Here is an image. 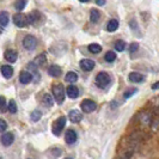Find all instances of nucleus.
I'll list each match as a JSON object with an SVG mask.
<instances>
[{"instance_id": "3", "label": "nucleus", "mask_w": 159, "mask_h": 159, "mask_svg": "<svg viewBox=\"0 0 159 159\" xmlns=\"http://www.w3.org/2000/svg\"><path fill=\"white\" fill-rule=\"evenodd\" d=\"M66 121H67L66 116H60L59 119L54 121V123H53V126H52V132H53L54 135L59 136L61 134L65 125H66Z\"/></svg>"}, {"instance_id": "6", "label": "nucleus", "mask_w": 159, "mask_h": 159, "mask_svg": "<svg viewBox=\"0 0 159 159\" xmlns=\"http://www.w3.org/2000/svg\"><path fill=\"white\" fill-rule=\"evenodd\" d=\"M80 108H81V110L84 112H92L96 110V108H97V104L93 102V101H91V99H85V101H83L81 104H80Z\"/></svg>"}, {"instance_id": "15", "label": "nucleus", "mask_w": 159, "mask_h": 159, "mask_svg": "<svg viewBox=\"0 0 159 159\" xmlns=\"http://www.w3.org/2000/svg\"><path fill=\"white\" fill-rule=\"evenodd\" d=\"M31 80H32V74L30 73V72L23 71L20 74H19V81H20L22 84H24V85L29 84Z\"/></svg>"}, {"instance_id": "36", "label": "nucleus", "mask_w": 159, "mask_h": 159, "mask_svg": "<svg viewBox=\"0 0 159 159\" xmlns=\"http://www.w3.org/2000/svg\"><path fill=\"white\" fill-rule=\"evenodd\" d=\"M105 2H107V0H96V4H97L98 6H104Z\"/></svg>"}, {"instance_id": "25", "label": "nucleus", "mask_w": 159, "mask_h": 159, "mask_svg": "<svg viewBox=\"0 0 159 159\" xmlns=\"http://www.w3.org/2000/svg\"><path fill=\"white\" fill-rule=\"evenodd\" d=\"M47 62V59H46V55L44 54H41L36 57V60H35V65L39 67V66H43V65Z\"/></svg>"}, {"instance_id": "7", "label": "nucleus", "mask_w": 159, "mask_h": 159, "mask_svg": "<svg viewBox=\"0 0 159 159\" xmlns=\"http://www.w3.org/2000/svg\"><path fill=\"white\" fill-rule=\"evenodd\" d=\"M42 18V15H41L39 11H31L29 15H28V23L31 24V25H39L40 24V20Z\"/></svg>"}, {"instance_id": "17", "label": "nucleus", "mask_w": 159, "mask_h": 159, "mask_svg": "<svg viewBox=\"0 0 159 159\" xmlns=\"http://www.w3.org/2000/svg\"><path fill=\"white\" fill-rule=\"evenodd\" d=\"M66 93H67V96L70 97V98H77L78 96H79V90H78V88L77 86H74V85H70L68 88L66 89Z\"/></svg>"}, {"instance_id": "14", "label": "nucleus", "mask_w": 159, "mask_h": 159, "mask_svg": "<svg viewBox=\"0 0 159 159\" xmlns=\"http://www.w3.org/2000/svg\"><path fill=\"white\" fill-rule=\"evenodd\" d=\"M5 59L7 60L8 62H16L17 59H18V54H17L16 50H12V49H8V50H6L5 52Z\"/></svg>"}, {"instance_id": "19", "label": "nucleus", "mask_w": 159, "mask_h": 159, "mask_svg": "<svg viewBox=\"0 0 159 159\" xmlns=\"http://www.w3.org/2000/svg\"><path fill=\"white\" fill-rule=\"evenodd\" d=\"M99 17H101V13H99V11H97L96 8H92V10L90 11V20H91V23L96 24L99 20Z\"/></svg>"}, {"instance_id": "27", "label": "nucleus", "mask_w": 159, "mask_h": 159, "mask_svg": "<svg viewBox=\"0 0 159 159\" xmlns=\"http://www.w3.org/2000/svg\"><path fill=\"white\" fill-rule=\"evenodd\" d=\"M26 6V0H17L16 4H15V8L18 11H22Z\"/></svg>"}, {"instance_id": "31", "label": "nucleus", "mask_w": 159, "mask_h": 159, "mask_svg": "<svg viewBox=\"0 0 159 159\" xmlns=\"http://www.w3.org/2000/svg\"><path fill=\"white\" fill-rule=\"evenodd\" d=\"M136 91H138V89L135 88H132V89H128L127 91L125 92V95H123V97L127 99V98H129V97H132V96L134 95V93H136Z\"/></svg>"}, {"instance_id": "11", "label": "nucleus", "mask_w": 159, "mask_h": 159, "mask_svg": "<svg viewBox=\"0 0 159 159\" xmlns=\"http://www.w3.org/2000/svg\"><path fill=\"white\" fill-rule=\"evenodd\" d=\"M128 79L132 83H143L145 81V75L139 73V72H132V73H129Z\"/></svg>"}, {"instance_id": "23", "label": "nucleus", "mask_w": 159, "mask_h": 159, "mask_svg": "<svg viewBox=\"0 0 159 159\" xmlns=\"http://www.w3.org/2000/svg\"><path fill=\"white\" fill-rule=\"evenodd\" d=\"M89 50H90L92 54H98V53L102 52V46H99V44H97V43H91V44L89 46Z\"/></svg>"}, {"instance_id": "8", "label": "nucleus", "mask_w": 159, "mask_h": 159, "mask_svg": "<svg viewBox=\"0 0 159 159\" xmlns=\"http://www.w3.org/2000/svg\"><path fill=\"white\" fill-rule=\"evenodd\" d=\"M95 61L90 60V59H83L80 61V68L85 72H90L95 68Z\"/></svg>"}, {"instance_id": "10", "label": "nucleus", "mask_w": 159, "mask_h": 159, "mask_svg": "<svg viewBox=\"0 0 159 159\" xmlns=\"http://www.w3.org/2000/svg\"><path fill=\"white\" fill-rule=\"evenodd\" d=\"M68 119L73 123H78L83 120V114L79 110H77V109H73V110L68 112Z\"/></svg>"}, {"instance_id": "16", "label": "nucleus", "mask_w": 159, "mask_h": 159, "mask_svg": "<svg viewBox=\"0 0 159 159\" xmlns=\"http://www.w3.org/2000/svg\"><path fill=\"white\" fill-rule=\"evenodd\" d=\"M0 71H1V74H2L6 79L11 78V77L13 75V68H12L11 66H8V65H2L1 68H0Z\"/></svg>"}, {"instance_id": "13", "label": "nucleus", "mask_w": 159, "mask_h": 159, "mask_svg": "<svg viewBox=\"0 0 159 159\" xmlns=\"http://www.w3.org/2000/svg\"><path fill=\"white\" fill-rule=\"evenodd\" d=\"M13 141H15V135L12 133H5L1 136V143L4 146H10L13 143Z\"/></svg>"}, {"instance_id": "26", "label": "nucleus", "mask_w": 159, "mask_h": 159, "mask_svg": "<svg viewBox=\"0 0 159 159\" xmlns=\"http://www.w3.org/2000/svg\"><path fill=\"white\" fill-rule=\"evenodd\" d=\"M7 109H8V111L11 112V114H16L17 112V104L16 102H15V99H11L10 102H8V105H7Z\"/></svg>"}, {"instance_id": "33", "label": "nucleus", "mask_w": 159, "mask_h": 159, "mask_svg": "<svg viewBox=\"0 0 159 159\" xmlns=\"http://www.w3.org/2000/svg\"><path fill=\"white\" fill-rule=\"evenodd\" d=\"M139 49V43H136V42H133L130 46H129V53H135L136 50Z\"/></svg>"}, {"instance_id": "40", "label": "nucleus", "mask_w": 159, "mask_h": 159, "mask_svg": "<svg viewBox=\"0 0 159 159\" xmlns=\"http://www.w3.org/2000/svg\"><path fill=\"white\" fill-rule=\"evenodd\" d=\"M0 159H2V158H0Z\"/></svg>"}, {"instance_id": "32", "label": "nucleus", "mask_w": 159, "mask_h": 159, "mask_svg": "<svg viewBox=\"0 0 159 159\" xmlns=\"http://www.w3.org/2000/svg\"><path fill=\"white\" fill-rule=\"evenodd\" d=\"M129 26L133 29V31L135 32V35H139L138 30H140V29H139V26H138V24H136V22L134 20V19H132V20L129 22Z\"/></svg>"}, {"instance_id": "22", "label": "nucleus", "mask_w": 159, "mask_h": 159, "mask_svg": "<svg viewBox=\"0 0 159 159\" xmlns=\"http://www.w3.org/2000/svg\"><path fill=\"white\" fill-rule=\"evenodd\" d=\"M104 60H105L107 62H114V61L116 60V53H115V52H111V50L107 52L105 55H104Z\"/></svg>"}, {"instance_id": "9", "label": "nucleus", "mask_w": 159, "mask_h": 159, "mask_svg": "<svg viewBox=\"0 0 159 159\" xmlns=\"http://www.w3.org/2000/svg\"><path fill=\"white\" fill-rule=\"evenodd\" d=\"M77 139H78V135H77L75 130H73V129H68V130L66 132V135H65V141H66V143H68V145H73V143H75Z\"/></svg>"}, {"instance_id": "21", "label": "nucleus", "mask_w": 159, "mask_h": 159, "mask_svg": "<svg viewBox=\"0 0 159 159\" xmlns=\"http://www.w3.org/2000/svg\"><path fill=\"white\" fill-rule=\"evenodd\" d=\"M65 80L67 81V83H75L77 80H78V74L75 73V72H68L67 74H66V77H65Z\"/></svg>"}, {"instance_id": "28", "label": "nucleus", "mask_w": 159, "mask_h": 159, "mask_svg": "<svg viewBox=\"0 0 159 159\" xmlns=\"http://www.w3.org/2000/svg\"><path fill=\"white\" fill-rule=\"evenodd\" d=\"M125 48H126V43H125V41H122V40L116 41V43H115V49H116L117 52H123V50H125Z\"/></svg>"}, {"instance_id": "24", "label": "nucleus", "mask_w": 159, "mask_h": 159, "mask_svg": "<svg viewBox=\"0 0 159 159\" xmlns=\"http://www.w3.org/2000/svg\"><path fill=\"white\" fill-rule=\"evenodd\" d=\"M53 98H52V96L49 95V93H46V95L43 96V104L47 107V108H50L52 105H53Z\"/></svg>"}, {"instance_id": "18", "label": "nucleus", "mask_w": 159, "mask_h": 159, "mask_svg": "<svg viewBox=\"0 0 159 159\" xmlns=\"http://www.w3.org/2000/svg\"><path fill=\"white\" fill-rule=\"evenodd\" d=\"M119 28V20L117 19H110L107 24V30L109 32H114Z\"/></svg>"}, {"instance_id": "34", "label": "nucleus", "mask_w": 159, "mask_h": 159, "mask_svg": "<svg viewBox=\"0 0 159 159\" xmlns=\"http://www.w3.org/2000/svg\"><path fill=\"white\" fill-rule=\"evenodd\" d=\"M6 128H7V123H6L4 120L0 119V133H1V132H5Z\"/></svg>"}, {"instance_id": "4", "label": "nucleus", "mask_w": 159, "mask_h": 159, "mask_svg": "<svg viewBox=\"0 0 159 159\" xmlns=\"http://www.w3.org/2000/svg\"><path fill=\"white\" fill-rule=\"evenodd\" d=\"M23 47L26 50H34L35 48L37 47V40L35 36L32 35H26L23 40Z\"/></svg>"}, {"instance_id": "37", "label": "nucleus", "mask_w": 159, "mask_h": 159, "mask_svg": "<svg viewBox=\"0 0 159 159\" xmlns=\"http://www.w3.org/2000/svg\"><path fill=\"white\" fill-rule=\"evenodd\" d=\"M159 89V81L158 83H154L153 85H152V90H158Z\"/></svg>"}, {"instance_id": "35", "label": "nucleus", "mask_w": 159, "mask_h": 159, "mask_svg": "<svg viewBox=\"0 0 159 159\" xmlns=\"http://www.w3.org/2000/svg\"><path fill=\"white\" fill-rule=\"evenodd\" d=\"M61 150H60V148H53V151H52V153H53V156H54V157H59V156H60V154H61Z\"/></svg>"}, {"instance_id": "20", "label": "nucleus", "mask_w": 159, "mask_h": 159, "mask_svg": "<svg viewBox=\"0 0 159 159\" xmlns=\"http://www.w3.org/2000/svg\"><path fill=\"white\" fill-rule=\"evenodd\" d=\"M8 22H10V16L7 12L5 11L0 12V26H7Z\"/></svg>"}, {"instance_id": "38", "label": "nucleus", "mask_w": 159, "mask_h": 159, "mask_svg": "<svg viewBox=\"0 0 159 159\" xmlns=\"http://www.w3.org/2000/svg\"><path fill=\"white\" fill-rule=\"evenodd\" d=\"M80 2H89V1H90V0H79Z\"/></svg>"}, {"instance_id": "2", "label": "nucleus", "mask_w": 159, "mask_h": 159, "mask_svg": "<svg viewBox=\"0 0 159 159\" xmlns=\"http://www.w3.org/2000/svg\"><path fill=\"white\" fill-rule=\"evenodd\" d=\"M110 84V75L107 72H99L96 75V85L98 88H107Z\"/></svg>"}, {"instance_id": "30", "label": "nucleus", "mask_w": 159, "mask_h": 159, "mask_svg": "<svg viewBox=\"0 0 159 159\" xmlns=\"http://www.w3.org/2000/svg\"><path fill=\"white\" fill-rule=\"evenodd\" d=\"M6 110H7V107H6V102H5V97L0 96V111L5 112Z\"/></svg>"}, {"instance_id": "39", "label": "nucleus", "mask_w": 159, "mask_h": 159, "mask_svg": "<svg viewBox=\"0 0 159 159\" xmlns=\"http://www.w3.org/2000/svg\"><path fill=\"white\" fill-rule=\"evenodd\" d=\"M65 159H73L72 157H67V158H65Z\"/></svg>"}, {"instance_id": "1", "label": "nucleus", "mask_w": 159, "mask_h": 159, "mask_svg": "<svg viewBox=\"0 0 159 159\" xmlns=\"http://www.w3.org/2000/svg\"><path fill=\"white\" fill-rule=\"evenodd\" d=\"M65 93H66V90H65L62 84H56V85L53 86V95H54V98H55V101L57 104L64 103Z\"/></svg>"}, {"instance_id": "12", "label": "nucleus", "mask_w": 159, "mask_h": 159, "mask_svg": "<svg viewBox=\"0 0 159 159\" xmlns=\"http://www.w3.org/2000/svg\"><path fill=\"white\" fill-rule=\"evenodd\" d=\"M61 73H62V71H61V68L57 65H52L48 68V74L50 77H53V78H59L61 75Z\"/></svg>"}, {"instance_id": "5", "label": "nucleus", "mask_w": 159, "mask_h": 159, "mask_svg": "<svg viewBox=\"0 0 159 159\" xmlns=\"http://www.w3.org/2000/svg\"><path fill=\"white\" fill-rule=\"evenodd\" d=\"M13 23L18 28H24L28 25V16L24 13H16L13 16Z\"/></svg>"}, {"instance_id": "29", "label": "nucleus", "mask_w": 159, "mask_h": 159, "mask_svg": "<svg viewBox=\"0 0 159 159\" xmlns=\"http://www.w3.org/2000/svg\"><path fill=\"white\" fill-rule=\"evenodd\" d=\"M41 116H42V112L40 110H34V111L30 114V117L34 122H37V121H40Z\"/></svg>"}]
</instances>
